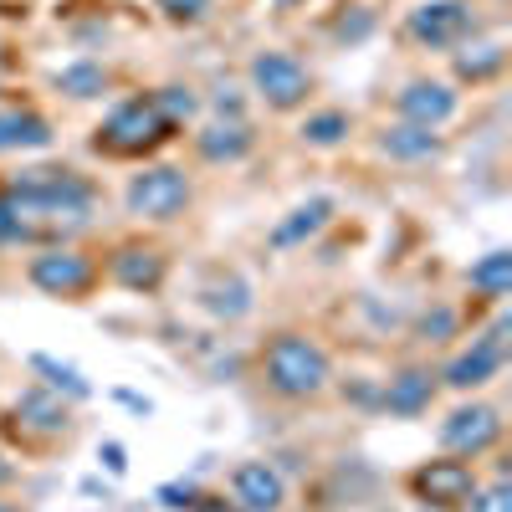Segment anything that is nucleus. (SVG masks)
I'll return each mask as SVG.
<instances>
[{"label":"nucleus","instance_id":"nucleus-1","mask_svg":"<svg viewBox=\"0 0 512 512\" xmlns=\"http://www.w3.org/2000/svg\"><path fill=\"white\" fill-rule=\"evenodd\" d=\"M98 190L67 164H26L0 190V246H72L93 226Z\"/></svg>","mask_w":512,"mask_h":512},{"label":"nucleus","instance_id":"nucleus-2","mask_svg":"<svg viewBox=\"0 0 512 512\" xmlns=\"http://www.w3.org/2000/svg\"><path fill=\"white\" fill-rule=\"evenodd\" d=\"M262 384L287 400V405H308V400H323L333 390V359L318 338L297 333V328H282L262 344Z\"/></svg>","mask_w":512,"mask_h":512},{"label":"nucleus","instance_id":"nucleus-3","mask_svg":"<svg viewBox=\"0 0 512 512\" xmlns=\"http://www.w3.org/2000/svg\"><path fill=\"white\" fill-rule=\"evenodd\" d=\"M195 205V180L180 164H144L123 185V210L144 226H175Z\"/></svg>","mask_w":512,"mask_h":512},{"label":"nucleus","instance_id":"nucleus-4","mask_svg":"<svg viewBox=\"0 0 512 512\" xmlns=\"http://www.w3.org/2000/svg\"><path fill=\"white\" fill-rule=\"evenodd\" d=\"M169 139H175V123L154 108L149 93H134V98H123V103L108 108V118L98 123L93 144L103 154H118V159H144V154H154Z\"/></svg>","mask_w":512,"mask_h":512},{"label":"nucleus","instance_id":"nucleus-5","mask_svg":"<svg viewBox=\"0 0 512 512\" xmlns=\"http://www.w3.org/2000/svg\"><path fill=\"white\" fill-rule=\"evenodd\" d=\"M246 88L262 98L272 113H297V108H308L313 98V72L303 57H292L282 47H262V52H251L246 62Z\"/></svg>","mask_w":512,"mask_h":512},{"label":"nucleus","instance_id":"nucleus-6","mask_svg":"<svg viewBox=\"0 0 512 512\" xmlns=\"http://www.w3.org/2000/svg\"><path fill=\"white\" fill-rule=\"evenodd\" d=\"M98 277H103V267L77 246H36L26 262V282L41 297H57V303H82L98 287Z\"/></svg>","mask_w":512,"mask_h":512},{"label":"nucleus","instance_id":"nucleus-7","mask_svg":"<svg viewBox=\"0 0 512 512\" xmlns=\"http://www.w3.org/2000/svg\"><path fill=\"white\" fill-rule=\"evenodd\" d=\"M405 36L420 52H456L461 41L477 36V6L472 0H420L405 11Z\"/></svg>","mask_w":512,"mask_h":512},{"label":"nucleus","instance_id":"nucleus-8","mask_svg":"<svg viewBox=\"0 0 512 512\" xmlns=\"http://www.w3.org/2000/svg\"><path fill=\"white\" fill-rule=\"evenodd\" d=\"M507 333H512V318L502 313V318H497L492 328H482L461 354H451L436 379L446 384V390H456V395H477L482 384H492V379L502 374V364H507Z\"/></svg>","mask_w":512,"mask_h":512},{"label":"nucleus","instance_id":"nucleus-9","mask_svg":"<svg viewBox=\"0 0 512 512\" xmlns=\"http://www.w3.org/2000/svg\"><path fill=\"white\" fill-rule=\"evenodd\" d=\"M410 497L420 507H431V512H461L466 497L477 492V466L472 461H461V456H431V461H420L415 472L405 477Z\"/></svg>","mask_w":512,"mask_h":512},{"label":"nucleus","instance_id":"nucleus-10","mask_svg":"<svg viewBox=\"0 0 512 512\" xmlns=\"http://www.w3.org/2000/svg\"><path fill=\"white\" fill-rule=\"evenodd\" d=\"M436 441H441L446 456L477 461V456H487V451L502 441V410L487 405V400H461V405L446 410V420L436 425Z\"/></svg>","mask_w":512,"mask_h":512},{"label":"nucleus","instance_id":"nucleus-11","mask_svg":"<svg viewBox=\"0 0 512 512\" xmlns=\"http://www.w3.org/2000/svg\"><path fill=\"white\" fill-rule=\"evenodd\" d=\"M456 113H461V88L446 77H410L395 93V118L420 128H446Z\"/></svg>","mask_w":512,"mask_h":512},{"label":"nucleus","instance_id":"nucleus-12","mask_svg":"<svg viewBox=\"0 0 512 512\" xmlns=\"http://www.w3.org/2000/svg\"><path fill=\"white\" fill-rule=\"evenodd\" d=\"M103 277H108L113 287H123V292H144V297H149V292H159L164 277H169V256H164V246H154V241H123V246L108 251Z\"/></svg>","mask_w":512,"mask_h":512},{"label":"nucleus","instance_id":"nucleus-13","mask_svg":"<svg viewBox=\"0 0 512 512\" xmlns=\"http://www.w3.org/2000/svg\"><path fill=\"white\" fill-rule=\"evenodd\" d=\"M11 420L31 441H62L72 431V400H62L57 390H47V384H26V390L16 395V405H11Z\"/></svg>","mask_w":512,"mask_h":512},{"label":"nucleus","instance_id":"nucleus-14","mask_svg":"<svg viewBox=\"0 0 512 512\" xmlns=\"http://www.w3.org/2000/svg\"><path fill=\"white\" fill-rule=\"evenodd\" d=\"M195 308L216 323H241L256 308V287L236 272V267H216L200 287H195Z\"/></svg>","mask_w":512,"mask_h":512},{"label":"nucleus","instance_id":"nucleus-15","mask_svg":"<svg viewBox=\"0 0 512 512\" xmlns=\"http://www.w3.org/2000/svg\"><path fill=\"white\" fill-rule=\"evenodd\" d=\"M231 502L241 512H282L287 507V477L272 461H236L231 466Z\"/></svg>","mask_w":512,"mask_h":512},{"label":"nucleus","instance_id":"nucleus-16","mask_svg":"<svg viewBox=\"0 0 512 512\" xmlns=\"http://www.w3.org/2000/svg\"><path fill=\"white\" fill-rule=\"evenodd\" d=\"M436 390H441V379H436L431 364H405V369H395L390 379L379 384V410H390L400 420H415V415L431 410Z\"/></svg>","mask_w":512,"mask_h":512},{"label":"nucleus","instance_id":"nucleus-17","mask_svg":"<svg viewBox=\"0 0 512 512\" xmlns=\"http://www.w3.org/2000/svg\"><path fill=\"white\" fill-rule=\"evenodd\" d=\"M374 149L384 159H395V164H431V159L446 154V134L441 128H420V123L395 118V123H384L374 134Z\"/></svg>","mask_w":512,"mask_h":512},{"label":"nucleus","instance_id":"nucleus-18","mask_svg":"<svg viewBox=\"0 0 512 512\" xmlns=\"http://www.w3.org/2000/svg\"><path fill=\"white\" fill-rule=\"evenodd\" d=\"M190 139H195V154L205 164H241L256 149V134H251L246 118H210V123L195 128Z\"/></svg>","mask_w":512,"mask_h":512},{"label":"nucleus","instance_id":"nucleus-19","mask_svg":"<svg viewBox=\"0 0 512 512\" xmlns=\"http://www.w3.org/2000/svg\"><path fill=\"white\" fill-rule=\"evenodd\" d=\"M333 210H338V200L333 195H313V200H303V205H292L287 216L272 226V246L277 251H287V246H303V241H313L328 221H333Z\"/></svg>","mask_w":512,"mask_h":512},{"label":"nucleus","instance_id":"nucleus-20","mask_svg":"<svg viewBox=\"0 0 512 512\" xmlns=\"http://www.w3.org/2000/svg\"><path fill=\"white\" fill-rule=\"evenodd\" d=\"M52 118H41L36 108H0V154H26V149H47Z\"/></svg>","mask_w":512,"mask_h":512},{"label":"nucleus","instance_id":"nucleus-21","mask_svg":"<svg viewBox=\"0 0 512 512\" xmlns=\"http://www.w3.org/2000/svg\"><path fill=\"white\" fill-rule=\"evenodd\" d=\"M451 67H456V77L461 82H472V88H477V82H492V77H502V67H507V47H502V41L492 36V41H461V47L451 52Z\"/></svg>","mask_w":512,"mask_h":512},{"label":"nucleus","instance_id":"nucleus-22","mask_svg":"<svg viewBox=\"0 0 512 512\" xmlns=\"http://www.w3.org/2000/svg\"><path fill=\"white\" fill-rule=\"evenodd\" d=\"M349 134H354V113L349 108H313L303 123H297L303 149H338V144H349Z\"/></svg>","mask_w":512,"mask_h":512},{"label":"nucleus","instance_id":"nucleus-23","mask_svg":"<svg viewBox=\"0 0 512 512\" xmlns=\"http://www.w3.org/2000/svg\"><path fill=\"white\" fill-rule=\"evenodd\" d=\"M466 287H472L477 297H492V303H502V297L512 292V251H487L477 256L472 267H466Z\"/></svg>","mask_w":512,"mask_h":512},{"label":"nucleus","instance_id":"nucleus-24","mask_svg":"<svg viewBox=\"0 0 512 512\" xmlns=\"http://www.w3.org/2000/svg\"><path fill=\"white\" fill-rule=\"evenodd\" d=\"M57 93H67L72 103H93V98H103V93H108V67L93 62V57L67 62V67L57 72Z\"/></svg>","mask_w":512,"mask_h":512},{"label":"nucleus","instance_id":"nucleus-25","mask_svg":"<svg viewBox=\"0 0 512 512\" xmlns=\"http://www.w3.org/2000/svg\"><path fill=\"white\" fill-rule=\"evenodd\" d=\"M31 369L36 374H47V390H57L62 400H93V384L82 379V369L52 359V354H31Z\"/></svg>","mask_w":512,"mask_h":512},{"label":"nucleus","instance_id":"nucleus-26","mask_svg":"<svg viewBox=\"0 0 512 512\" xmlns=\"http://www.w3.org/2000/svg\"><path fill=\"white\" fill-rule=\"evenodd\" d=\"M149 98H154V108L175 128L195 123V113H200V98H195V88H185V82H164V88H154Z\"/></svg>","mask_w":512,"mask_h":512},{"label":"nucleus","instance_id":"nucleus-27","mask_svg":"<svg viewBox=\"0 0 512 512\" xmlns=\"http://www.w3.org/2000/svg\"><path fill=\"white\" fill-rule=\"evenodd\" d=\"M415 338H420V344H431V349L451 344V338H456V308L436 303L431 313H420V323H415Z\"/></svg>","mask_w":512,"mask_h":512},{"label":"nucleus","instance_id":"nucleus-28","mask_svg":"<svg viewBox=\"0 0 512 512\" xmlns=\"http://www.w3.org/2000/svg\"><path fill=\"white\" fill-rule=\"evenodd\" d=\"M154 11L169 21V26H205L210 21V0H154Z\"/></svg>","mask_w":512,"mask_h":512},{"label":"nucleus","instance_id":"nucleus-29","mask_svg":"<svg viewBox=\"0 0 512 512\" xmlns=\"http://www.w3.org/2000/svg\"><path fill=\"white\" fill-rule=\"evenodd\" d=\"M461 512H512V487L497 477V482H477V492L466 497Z\"/></svg>","mask_w":512,"mask_h":512},{"label":"nucleus","instance_id":"nucleus-30","mask_svg":"<svg viewBox=\"0 0 512 512\" xmlns=\"http://www.w3.org/2000/svg\"><path fill=\"white\" fill-rule=\"evenodd\" d=\"M369 31H374V11H369V6H354V16H344V21L333 26V36L349 41V47H354V41H364Z\"/></svg>","mask_w":512,"mask_h":512},{"label":"nucleus","instance_id":"nucleus-31","mask_svg":"<svg viewBox=\"0 0 512 512\" xmlns=\"http://www.w3.org/2000/svg\"><path fill=\"white\" fill-rule=\"evenodd\" d=\"M154 497H159L164 507H185V512H200V487H195V482H164Z\"/></svg>","mask_w":512,"mask_h":512},{"label":"nucleus","instance_id":"nucleus-32","mask_svg":"<svg viewBox=\"0 0 512 512\" xmlns=\"http://www.w3.org/2000/svg\"><path fill=\"white\" fill-rule=\"evenodd\" d=\"M210 108H216V118H246V103H241V88H236V82H221L216 98H210Z\"/></svg>","mask_w":512,"mask_h":512},{"label":"nucleus","instance_id":"nucleus-33","mask_svg":"<svg viewBox=\"0 0 512 512\" xmlns=\"http://www.w3.org/2000/svg\"><path fill=\"white\" fill-rule=\"evenodd\" d=\"M98 461H108V472H113V477L128 472V451H123L118 441H103V446H98Z\"/></svg>","mask_w":512,"mask_h":512},{"label":"nucleus","instance_id":"nucleus-34","mask_svg":"<svg viewBox=\"0 0 512 512\" xmlns=\"http://www.w3.org/2000/svg\"><path fill=\"white\" fill-rule=\"evenodd\" d=\"M11 477H16V472H11V466H6V461H0V492H6V487H11Z\"/></svg>","mask_w":512,"mask_h":512},{"label":"nucleus","instance_id":"nucleus-35","mask_svg":"<svg viewBox=\"0 0 512 512\" xmlns=\"http://www.w3.org/2000/svg\"><path fill=\"white\" fill-rule=\"evenodd\" d=\"M0 512H21V507H11V502H0Z\"/></svg>","mask_w":512,"mask_h":512}]
</instances>
